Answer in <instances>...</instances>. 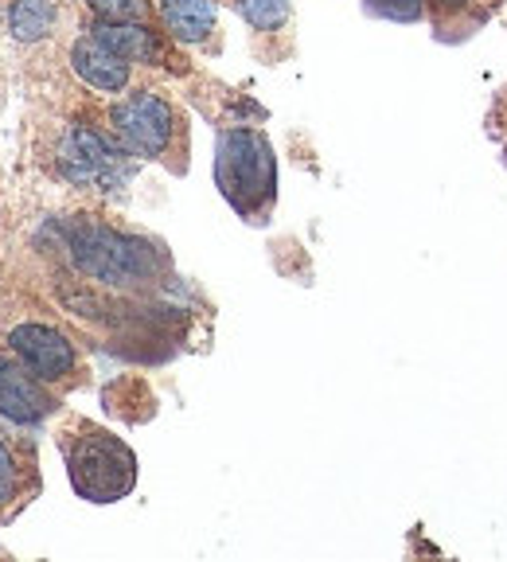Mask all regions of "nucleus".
<instances>
[{"mask_svg": "<svg viewBox=\"0 0 507 562\" xmlns=\"http://www.w3.org/2000/svg\"><path fill=\"white\" fill-rule=\"evenodd\" d=\"M363 9L379 20H394V24H414L426 12V0H363Z\"/></svg>", "mask_w": 507, "mask_h": 562, "instance_id": "obj_13", "label": "nucleus"}, {"mask_svg": "<svg viewBox=\"0 0 507 562\" xmlns=\"http://www.w3.org/2000/svg\"><path fill=\"white\" fill-rule=\"evenodd\" d=\"M449 4H457V0H449Z\"/></svg>", "mask_w": 507, "mask_h": 562, "instance_id": "obj_16", "label": "nucleus"}, {"mask_svg": "<svg viewBox=\"0 0 507 562\" xmlns=\"http://www.w3.org/2000/svg\"><path fill=\"white\" fill-rule=\"evenodd\" d=\"M16 484H20V465H16V453H12L4 441H0V508L16 496Z\"/></svg>", "mask_w": 507, "mask_h": 562, "instance_id": "obj_15", "label": "nucleus"}, {"mask_svg": "<svg viewBox=\"0 0 507 562\" xmlns=\"http://www.w3.org/2000/svg\"><path fill=\"white\" fill-rule=\"evenodd\" d=\"M63 453H67L70 488L90 504H114L137 484L133 449L94 422H79V430H70L63 441Z\"/></svg>", "mask_w": 507, "mask_h": 562, "instance_id": "obj_2", "label": "nucleus"}, {"mask_svg": "<svg viewBox=\"0 0 507 562\" xmlns=\"http://www.w3.org/2000/svg\"><path fill=\"white\" fill-rule=\"evenodd\" d=\"M59 176L70 184H102L122 188L133 176V153L117 137L90 130V125H70L59 140Z\"/></svg>", "mask_w": 507, "mask_h": 562, "instance_id": "obj_4", "label": "nucleus"}, {"mask_svg": "<svg viewBox=\"0 0 507 562\" xmlns=\"http://www.w3.org/2000/svg\"><path fill=\"white\" fill-rule=\"evenodd\" d=\"M215 184L243 220H270L273 200H278V157H273L270 137L246 125L223 130L215 145Z\"/></svg>", "mask_w": 507, "mask_h": 562, "instance_id": "obj_1", "label": "nucleus"}, {"mask_svg": "<svg viewBox=\"0 0 507 562\" xmlns=\"http://www.w3.org/2000/svg\"><path fill=\"white\" fill-rule=\"evenodd\" d=\"M110 125H114V137L122 140L133 157L157 160L165 157L176 137V110L160 94L137 90V94L122 98L110 110Z\"/></svg>", "mask_w": 507, "mask_h": 562, "instance_id": "obj_5", "label": "nucleus"}, {"mask_svg": "<svg viewBox=\"0 0 507 562\" xmlns=\"http://www.w3.org/2000/svg\"><path fill=\"white\" fill-rule=\"evenodd\" d=\"M70 255H75L79 270H87L90 278L114 281V285H129V281L149 278L157 270V255L140 238L90 227V223L70 231Z\"/></svg>", "mask_w": 507, "mask_h": 562, "instance_id": "obj_3", "label": "nucleus"}, {"mask_svg": "<svg viewBox=\"0 0 507 562\" xmlns=\"http://www.w3.org/2000/svg\"><path fill=\"white\" fill-rule=\"evenodd\" d=\"M9 344L20 360L44 379V383H63V379H70L75 363H79L75 344L47 325H16L9 336Z\"/></svg>", "mask_w": 507, "mask_h": 562, "instance_id": "obj_7", "label": "nucleus"}, {"mask_svg": "<svg viewBox=\"0 0 507 562\" xmlns=\"http://www.w3.org/2000/svg\"><path fill=\"white\" fill-rule=\"evenodd\" d=\"M59 398L52 395L44 386V379L35 375L24 360H9V356H0V414L20 426H35V422H44L47 414H55Z\"/></svg>", "mask_w": 507, "mask_h": 562, "instance_id": "obj_6", "label": "nucleus"}, {"mask_svg": "<svg viewBox=\"0 0 507 562\" xmlns=\"http://www.w3.org/2000/svg\"><path fill=\"white\" fill-rule=\"evenodd\" d=\"M70 67H75V75H79L87 87L102 90V94H117V90L129 87V63L110 52L94 35L75 40V47H70Z\"/></svg>", "mask_w": 507, "mask_h": 562, "instance_id": "obj_8", "label": "nucleus"}, {"mask_svg": "<svg viewBox=\"0 0 507 562\" xmlns=\"http://www.w3.org/2000/svg\"><path fill=\"white\" fill-rule=\"evenodd\" d=\"M55 24V4L52 0H16L9 12V32L16 35L20 44H35L44 40Z\"/></svg>", "mask_w": 507, "mask_h": 562, "instance_id": "obj_11", "label": "nucleus"}, {"mask_svg": "<svg viewBox=\"0 0 507 562\" xmlns=\"http://www.w3.org/2000/svg\"><path fill=\"white\" fill-rule=\"evenodd\" d=\"M246 24L258 27V32H278L281 24L289 20V0H238Z\"/></svg>", "mask_w": 507, "mask_h": 562, "instance_id": "obj_12", "label": "nucleus"}, {"mask_svg": "<svg viewBox=\"0 0 507 562\" xmlns=\"http://www.w3.org/2000/svg\"><path fill=\"white\" fill-rule=\"evenodd\" d=\"M98 20H149V0H87Z\"/></svg>", "mask_w": 507, "mask_h": 562, "instance_id": "obj_14", "label": "nucleus"}, {"mask_svg": "<svg viewBox=\"0 0 507 562\" xmlns=\"http://www.w3.org/2000/svg\"><path fill=\"white\" fill-rule=\"evenodd\" d=\"M160 16L180 44H200L215 27V0H160Z\"/></svg>", "mask_w": 507, "mask_h": 562, "instance_id": "obj_10", "label": "nucleus"}, {"mask_svg": "<svg viewBox=\"0 0 507 562\" xmlns=\"http://www.w3.org/2000/svg\"><path fill=\"white\" fill-rule=\"evenodd\" d=\"M90 35L125 63H160V40L145 20H98Z\"/></svg>", "mask_w": 507, "mask_h": 562, "instance_id": "obj_9", "label": "nucleus"}]
</instances>
